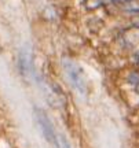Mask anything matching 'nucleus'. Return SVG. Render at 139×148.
Returning <instances> with one entry per match:
<instances>
[{
    "mask_svg": "<svg viewBox=\"0 0 139 148\" xmlns=\"http://www.w3.org/2000/svg\"><path fill=\"white\" fill-rule=\"evenodd\" d=\"M62 67H64L65 73H66V78L72 85V88L77 90L80 95H86L87 84H86V77L84 73L79 64L76 63L73 59L64 58L62 59Z\"/></svg>",
    "mask_w": 139,
    "mask_h": 148,
    "instance_id": "nucleus-1",
    "label": "nucleus"
},
{
    "mask_svg": "<svg viewBox=\"0 0 139 148\" xmlns=\"http://www.w3.org/2000/svg\"><path fill=\"white\" fill-rule=\"evenodd\" d=\"M36 118H37L39 126L41 129L44 137L47 138V141H50L51 144H57V133H55V129H54L47 114L41 110H36Z\"/></svg>",
    "mask_w": 139,
    "mask_h": 148,
    "instance_id": "nucleus-2",
    "label": "nucleus"
},
{
    "mask_svg": "<svg viewBox=\"0 0 139 148\" xmlns=\"http://www.w3.org/2000/svg\"><path fill=\"white\" fill-rule=\"evenodd\" d=\"M19 67H21V71L24 75H32L33 73V64H32V59H30V55L29 52H25L22 51L21 56H19Z\"/></svg>",
    "mask_w": 139,
    "mask_h": 148,
    "instance_id": "nucleus-3",
    "label": "nucleus"
},
{
    "mask_svg": "<svg viewBox=\"0 0 139 148\" xmlns=\"http://www.w3.org/2000/svg\"><path fill=\"white\" fill-rule=\"evenodd\" d=\"M123 10L125 12L139 14V0H129L127 3H123Z\"/></svg>",
    "mask_w": 139,
    "mask_h": 148,
    "instance_id": "nucleus-4",
    "label": "nucleus"
},
{
    "mask_svg": "<svg viewBox=\"0 0 139 148\" xmlns=\"http://www.w3.org/2000/svg\"><path fill=\"white\" fill-rule=\"evenodd\" d=\"M57 143H58L59 148H72L70 144L68 143V140H66L64 136H58V134H57Z\"/></svg>",
    "mask_w": 139,
    "mask_h": 148,
    "instance_id": "nucleus-5",
    "label": "nucleus"
},
{
    "mask_svg": "<svg viewBox=\"0 0 139 148\" xmlns=\"http://www.w3.org/2000/svg\"><path fill=\"white\" fill-rule=\"evenodd\" d=\"M129 81L135 86V89L139 92V73H132V75L129 77Z\"/></svg>",
    "mask_w": 139,
    "mask_h": 148,
    "instance_id": "nucleus-6",
    "label": "nucleus"
},
{
    "mask_svg": "<svg viewBox=\"0 0 139 148\" xmlns=\"http://www.w3.org/2000/svg\"><path fill=\"white\" fill-rule=\"evenodd\" d=\"M129 0H101V4L105 5V4H110V3H127Z\"/></svg>",
    "mask_w": 139,
    "mask_h": 148,
    "instance_id": "nucleus-7",
    "label": "nucleus"
},
{
    "mask_svg": "<svg viewBox=\"0 0 139 148\" xmlns=\"http://www.w3.org/2000/svg\"><path fill=\"white\" fill-rule=\"evenodd\" d=\"M131 23H132V26L139 29V14H134L132 19H131Z\"/></svg>",
    "mask_w": 139,
    "mask_h": 148,
    "instance_id": "nucleus-8",
    "label": "nucleus"
},
{
    "mask_svg": "<svg viewBox=\"0 0 139 148\" xmlns=\"http://www.w3.org/2000/svg\"><path fill=\"white\" fill-rule=\"evenodd\" d=\"M134 60H135V62H136V63L139 64V51H138V52H136V53H135V55H134Z\"/></svg>",
    "mask_w": 139,
    "mask_h": 148,
    "instance_id": "nucleus-9",
    "label": "nucleus"
}]
</instances>
